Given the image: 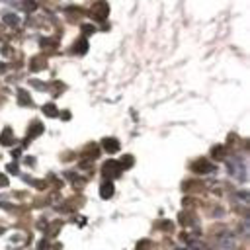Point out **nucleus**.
<instances>
[{
    "label": "nucleus",
    "instance_id": "nucleus-10",
    "mask_svg": "<svg viewBox=\"0 0 250 250\" xmlns=\"http://www.w3.org/2000/svg\"><path fill=\"white\" fill-rule=\"evenodd\" d=\"M86 47H88V43L82 39V41H78V53H86Z\"/></svg>",
    "mask_w": 250,
    "mask_h": 250
},
{
    "label": "nucleus",
    "instance_id": "nucleus-4",
    "mask_svg": "<svg viewBox=\"0 0 250 250\" xmlns=\"http://www.w3.org/2000/svg\"><path fill=\"white\" fill-rule=\"evenodd\" d=\"M100 196H102V199H109L111 196H113V182H104L102 186H100Z\"/></svg>",
    "mask_w": 250,
    "mask_h": 250
},
{
    "label": "nucleus",
    "instance_id": "nucleus-9",
    "mask_svg": "<svg viewBox=\"0 0 250 250\" xmlns=\"http://www.w3.org/2000/svg\"><path fill=\"white\" fill-rule=\"evenodd\" d=\"M10 129H4V135H2V145H10Z\"/></svg>",
    "mask_w": 250,
    "mask_h": 250
},
{
    "label": "nucleus",
    "instance_id": "nucleus-11",
    "mask_svg": "<svg viewBox=\"0 0 250 250\" xmlns=\"http://www.w3.org/2000/svg\"><path fill=\"white\" fill-rule=\"evenodd\" d=\"M82 30H84V34H94V32H96V30H94V26H84Z\"/></svg>",
    "mask_w": 250,
    "mask_h": 250
},
{
    "label": "nucleus",
    "instance_id": "nucleus-6",
    "mask_svg": "<svg viewBox=\"0 0 250 250\" xmlns=\"http://www.w3.org/2000/svg\"><path fill=\"white\" fill-rule=\"evenodd\" d=\"M41 133H43V125L36 121V123H34V127H32V131H28V137L34 139V137H37V135H41Z\"/></svg>",
    "mask_w": 250,
    "mask_h": 250
},
{
    "label": "nucleus",
    "instance_id": "nucleus-2",
    "mask_svg": "<svg viewBox=\"0 0 250 250\" xmlns=\"http://www.w3.org/2000/svg\"><path fill=\"white\" fill-rule=\"evenodd\" d=\"M104 174L107 176H119L121 174V164L119 162H115V161H107L106 164H104Z\"/></svg>",
    "mask_w": 250,
    "mask_h": 250
},
{
    "label": "nucleus",
    "instance_id": "nucleus-5",
    "mask_svg": "<svg viewBox=\"0 0 250 250\" xmlns=\"http://www.w3.org/2000/svg\"><path fill=\"white\" fill-rule=\"evenodd\" d=\"M18 102H20L22 106H32V104H34V100L28 96L26 90H20V92H18Z\"/></svg>",
    "mask_w": 250,
    "mask_h": 250
},
{
    "label": "nucleus",
    "instance_id": "nucleus-1",
    "mask_svg": "<svg viewBox=\"0 0 250 250\" xmlns=\"http://www.w3.org/2000/svg\"><path fill=\"white\" fill-rule=\"evenodd\" d=\"M192 170L197 172V174H209V172H215V166L207 161H197V162H194Z\"/></svg>",
    "mask_w": 250,
    "mask_h": 250
},
{
    "label": "nucleus",
    "instance_id": "nucleus-7",
    "mask_svg": "<svg viewBox=\"0 0 250 250\" xmlns=\"http://www.w3.org/2000/svg\"><path fill=\"white\" fill-rule=\"evenodd\" d=\"M43 113L47 115V117H57L59 113H57V107L53 106V104H47V106H43Z\"/></svg>",
    "mask_w": 250,
    "mask_h": 250
},
{
    "label": "nucleus",
    "instance_id": "nucleus-8",
    "mask_svg": "<svg viewBox=\"0 0 250 250\" xmlns=\"http://www.w3.org/2000/svg\"><path fill=\"white\" fill-rule=\"evenodd\" d=\"M4 22H6L8 26H18V24H20V18L14 16V14H6V16H4Z\"/></svg>",
    "mask_w": 250,
    "mask_h": 250
},
{
    "label": "nucleus",
    "instance_id": "nucleus-3",
    "mask_svg": "<svg viewBox=\"0 0 250 250\" xmlns=\"http://www.w3.org/2000/svg\"><path fill=\"white\" fill-rule=\"evenodd\" d=\"M104 151L106 153H109V155H113V153H117L119 151V141L117 139H113V137H107V139H104Z\"/></svg>",
    "mask_w": 250,
    "mask_h": 250
}]
</instances>
